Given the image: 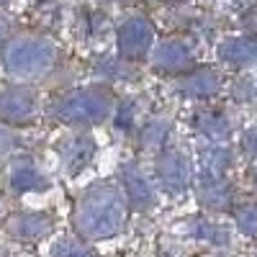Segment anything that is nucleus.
Here are the masks:
<instances>
[{
  "mask_svg": "<svg viewBox=\"0 0 257 257\" xmlns=\"http://www.w3.org/2000/svg\"><path fill=\"white\" fill-rule=\"evenodd\" d=\"M123 216H126V206L121 193L111 183H98L80 198L75 221L82 237L105 239L121 231Z\"/></svg>",
  "mask_w": 257,
  "mask_h": 257,
  "instance_id": "f257e3e1",
  "label": "nucleus"
},
{
  "mask_svg": "<svg viewBox=\"0 0 257 257\" xmlns=\"http://www.w3.org/2000/svg\"><path fill=\"white\" fill-rule=\"evenodd\" d=\"M57 59V49L49 44L47 39H13L3 49V67L8 70V75L18 77V80H31L44 75Z\"/></svg>",
  "mask_w": 257,
  "mask_h": 257,
  "instance_id": "f03ea898",
  "label": "nucleus"
},
{
  "mask_svg": "<svg viewBox=\"0 0 257 257\" xmlns=\"http://www.w3.org/2000/svg\"><path fill=\"white\" fill-rule=\"evenodd\" d=\"M52 111L64 123H98L111 111V95L100 88L72 90L62 95Z\"/></svg>",
  "mask_w": 257,
  "mask_h": 257,
  "instance_id": "7ed1b4c3",
  "label": "nucleus"
},
{
  "mask_svg": "<svg viewBox=\"0 0 257 257\" xmlns=\"http://www.w3.org/2000/svg\"><path fill=\"white\" fill-rule=\"evenodd\" d=\"M152 39H155V31H152V26H149V21L128 18L118 29V49L126 59H137V57H144L149 52Z\"/></svg>",
  "mask_w": 257,
  "mask_h": 257,
  "instance_id": "20e7f679",
  "label": "nucleus"
},
{
  "mask_svg": "<svg viewBox=\"0 0 257 257\" xmlns=\"http://www.w3.org/2000/svg\"><path fill=\"white\" fill-rule=\"evenodd\" d=\"M36 113V98L26 88H3L0 90V118L11 123H24L31 121Z\"/></svg>",
  "mask_w": 257,
  "mask_h": 257,
  "instance_id": "39448f33",
  "label": "nucleus"
},
{
  "mask_svg": "<svg viewBox=\"0 0 257 257\" xmlns=\"http://www.w3.org/2000/svg\"><path fill=\"white\" fill-rule=\"evenodd\" d=\"M157 175H160V183L167 190L180 193L190 183V162L180 152H170L157 162Z\"/></svg>",
  "mask_w": 257,
  "mask_h": 257,
  "instance_id": "423d86ee",
  "label": "nucleus"
},
{
  "mask_svg": "<svg viewBox=\"0 0 257 257\" xmlns=\"http://www.w3.org/2000/svg\"><path fill=\"white\" fill-rule=\"evenodd\" d=\"M121 178H123V185H126L128 203H132L137 211L152 206V201H155L152 185H149V180L144 178V173H142V170H139L137 165H123Z\"/></svg>",
  "mask_w": 257,
  "mask_h": 257,
  "instance_id": "0eeeda50",
  "label": "nucleus"
},
{
  "mask_svg": "<svg viewBox=\"0 0 257 257\" xmlns=\"http://www.w3.org/2000/svg\"><path fill=\"white\" fill-rule=\"evenodd\" d=\"M8 231L18 239H41L52 231V219L47 213H18L8 221Z\"/></svg>",
  "mask_w": 257,
  "mask_h": 257,
  "instance_id": "6e6552de",
  "label": "nucleus"
},
{
  "mask_svg": "<svg viewBox=\"0 0 257 257\" xmlns=\"http://www.w3.org/2000/svg\"><path fill=\"white\" fill-rule=\"evenodd\" d=\"M219 57L231 67H249L257 64V39H229L221 44Z\"/></svg>",
  "mask_w": 257,
  "mask_h": 257,
  "instance_id": "1a4fd4ad",
  "label": "nucleus"
},
{
  "mask_svg": "<svg viewBox=\"0 0 257 257\" xmlns=\"http://www.w3.org/2000/svg\"><path fill=\"white\" fill-rule=\"evenodd\" d=\"M11 188L18 193H26V190H44L47 180L44 175L34 167L31 160H18L11 167Z\"/></svg>",
  "mask_w": 257,
  "mask_h": 257,
  "instance_id": "9d476101",
  "label": "nucleus"
},
{
  "mask_svg": "<svg viewBox=\"0 0 257 257\" xmlns=\"http://www.w3.org/2000/svg\"><path fill=\"white\" fill-rule=\"evenodd\" d=\"M62 155H64V165H67V170H70L72 175H77L80 170L90 162V157L95 155V142H93L90 137L72 139V142L64 144Z\"/></svg>",
  "mask_w": 257,
  "mask_h": 257,
  "instance_id": "9b49d317",
  "label": "nucleus"
},
{
  "mask_svg": "<svg viewBox=\"0 0 257 257\" xmlns=\"http://www.w3.org/2000/svg\"><path fill=\"white\" fill-rule=\"evenodd\" d=\"M188 62H190V49L183 41H165V44L155 52V64L160 70H167V72L183 70Z\"/></svg>",
  "mask_w": 257,
  "mask_h": 257,
  "instance_id": "f8f14e48",
  "label": "nucleus"
},
{
  "mask_svg": "<svg viewBox=\"0 0 257 257\" xmlns=\"http://www.w3.org/2000/svg\"><path fill=\"white\" fill-rule=\"evenodd\" d=\"M221 88V82H219V75L216 72H211V70H198V72H193L190 77L183 80L180 85V90L185 95H193V98H208L213 95Z\"/></svg>",
  "mask_w": 257,
  "mask_h": 257,
  "instance_id": "ddd939ff",
  "label": "nucleus"
},
{
  "mask_svg": "<svg viewBox=\"0 0 257 257\" xmlns=\"http://www.w3.org/2000/svg\"><path fill=\"white\" fill-rule=\"evenodd\" d=\"M231 155L226 149H211V152L203 155V170H201V178H221L224 170L229 167Z\"/></svg>",
  "mask_w": 257,
  "mask_h": 257,
  "instance_id": "4468645a",
  "label": "nucleus"
},
{
  "mask_svg": "<svg viewBox=\"0 0 257 257\" xmlns=\"http://www.w3.org/2000/svg\"><path fill=\"white\" fill-rule=\"evenodd\" d=\"M198 128L208 139H224L229 134V121L221 113H201L198 116Z\"/></svg>",
  "mask_w": 257,
  "mask_h": 257,
  "instance_id": "2eb2a0df",
  "label": "nucleus"
},
{
  "mask_svg": "<svg viewBox=\"0 0 257 257\" xmlns=\"http://www.w3.org/2000/svg\"><path fill=\"white\" fill-rule=\"evenodd\" d=\"M237 226L244 234H249V237H257V206L254 203L237 208Z\"/></svg>",
  "mask_w": 257,
  "mask_h": 257,
  "instance_id": "dca6fc26",
  "label": "nucleus"
},
{
  "mask_svg": "<svg viewBox=\"0 0 257 257\" xmlns=\"http://www.w3.org/2000/svg\"><path fill=\"white\" fill-rule=\"evenodd\" d=\"M54 257H95L85 244L75 242V239H62L54 247Z\"/></svg>",
  "mask_w": 257,
  "mask_h": 257,
  "instance_id": "f3484780",
  "label": "nucleus"
},
{
  "mask_svg": "<svg viewBox=\"0 0 257 257\" xmlns=\"http://www.w3.org/2000/svg\"><path fill=\"white\" fill-rule=\"evenodd\" d=\"M165 134H167V123H162V121H152L147 128H144V144L149 147V144H160L162 139H165Z\"/></svg>",
  "mask_w": 257,
  "mask_h": 257,
  "instance_id": "a211bd4d",
  "label": "nucleus"
},
{
  "mask_svg": "<svg viewBox=\"0 0 257 257\" xmlns=\"http://www.w3.org/2000/svg\"><path fill=\"white\" fill-rule=\"evenodd\" d=\"M132 113H134V105L132 103H121L118 105V116H116V126H121V128L132 126Z\"/></svg>",
  "mask_w": 257,
  "mask_h": 257,
  "instance_id": "6ab92c4d",
  "label": "nucleus"
},
{
  "mask_svg": "<svg viewBox=\"0 0 257 257\" xmlns=\"http://www.w3.org/2000/svg\"><path fill=\"white\" fill-rule=\"evenodd\" d=\"M242 147H244V152H247L249 157H257V128H252V132L244 134Z\"/></svg>",
  "mask_w": 257,
  "mask_h": 257,
  "instance_id": "aec40b11",
  "label": "nucleus"
},
{
  "mask_svg": "<svg viewBox=\"0 0 257 257\" xmlns=\"http://www.w3.org/2000/svg\"><path fill=\"white\" fill-rule=\"evenodd\" d=\"M13 147V137H11V132H6L3 126H0V152H6V149H11Z\"/></svg>",
  "mask_w": 257,
  "mask_h": 257,
  "instance_id": "412c9836",
  "label": "nucleus"
},
{
  "mask_svg": "<svg viewBox=\"0 0 257 257\" xmlns=\"http://www.w3.org/2000/svg\"><path fill=\"white\" fill-rule=\"evenodd\" d=\"M6 34H8V24H6V21H3V18H0V41H3V39H6Z\"/></svg>",
  "mask_w": 257,
  "mask_h": 257,
  "instance_id": "4be33fe9",
  "label": "nucleus"
},
{
  "mask_svg": "<svg viewBox=\"0 0 257 257\" xmlns=\"http://www.w3.org/2000/svg\"><path fill=\"white\" fill-rule=\"evenodd\" d=\"M0 3H3V0H0Z\"/></svg>",
  "mask_w": 257,
  "mask_h": 257,
  "instance_id": "5701e85b",
  "label": "nucleus"
}]
</instances>
